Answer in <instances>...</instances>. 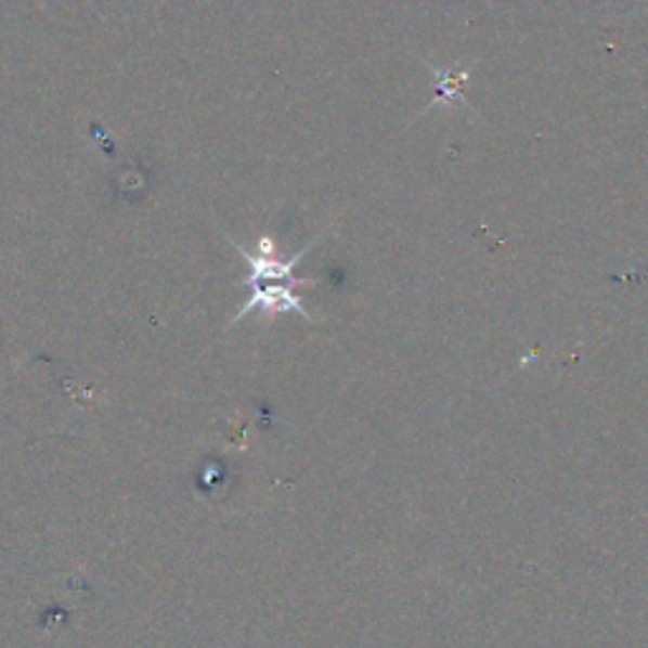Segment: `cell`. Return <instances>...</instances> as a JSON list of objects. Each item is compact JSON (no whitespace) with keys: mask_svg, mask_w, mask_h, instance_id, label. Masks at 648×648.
<instances>
[{"mask_svg":"<svg viewBox=\"0 0 648 648\" xmlns=\"http://www.w3.org/2000/svg\"><path fill=\"white\" fill-rule=\"evenodd\" d=\"M248 289H251V294H248L246 304L241 307L236 314H233L231 324H238L241 320H244V316L256 312V309H259V312H263L267 316L294 312L307 322L314 320V316L307 312V307L301 304L299 294L294 291L297 286H291V284H256V286H248Z\"/></svg>","mask_w":648,"mask_h":648,"instance_id":"cell-2","label":"cell"},{"mask_svg":"<svg viewBox=\"0 0 648 648\" xmlns=\"http://www.w3.org/2000/svg\"><path fill=\"white\" fill-rule=\"evenodd\" d=\"M428 72L433 74V85H436V100L428 104L426 112H431L436 107H451V104H462V107L471 109V104L464 100L462 87L471 79V69H462V72H446L433 66L431 62H426Z\"/></svg>","mask_w":648,"mask_h":648,"instance_id":"cell-3","label":"cell"},{"mask_svg":"<svg viewBox=\"0 0 648 648\" xmlns=\"http://www.w3.org/2000/svg\"><path fill=\"white\" fill-rule=\"evenodd\" d=\"M327 233V231H324ZM324 233H320L312 244H307L301 248L299 254H294L291 259H282L276 251V244L271 236H261L256 241V248L254 251H248L238 244V241H231L233 248L241 254V259L248 263V276H246V284L248 286H256V284H291V286H316L320 282L316 278H304V276H297L294 274V269L299 267V261L304 259L309 254V248H314L316 241H320Z\"/></svg>","mask_w":648,"mask_h":648,"instance_id":"cell-1","label":"cell"}]
</instances>
